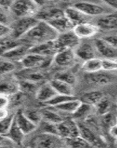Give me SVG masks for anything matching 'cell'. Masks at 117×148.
Listing matches in <instances>:
<instances>
[{
	"mask_svg": "<svg viewBox=\"0 0 117 148\" xmlns=\"http://www.w3.org/2000/svg\"><path fill=\"white\" fill-rule=\"evenodd\" d=\"M58 36V33L49 24L39 20L36 25L24 37L23 39L33 45H37L56 40Z\"/></svg>",
	"mask_w": 117,
	"mask_h": 148,
	"instance_id": "6da1fadb",
	"label": "cell"
},
{
	"mask_svg": "<svg viewBox=\"0 0 117 148\" xmlns=\"http://www.w3.org/2000/svg\"><path fill=\"white\" fill-rule=\"evenodd\" d=\"M32 148H66L65 139L56 135L43 133L38 135L31 141Z\"/></svg>",
	"mask_w": 117,
	"mask_h": 148,
	"instance_id": "7a4b0ae2",
	"label": "cell"
},
{
	"mask_svg": "<svg viewBox=\"0 0 117 148\" xmlns=\"http://www.w3.org/2000/svg\"><path fill=\"white\" fill-rule=\"evenodd\" d=\"M39 4L35 1L18 0L13 2L11 11L19 18L34 17L39 13Z\"/></svg>",
	"mask_w": 117,
	"mask_h": 148,
	"instance_id": "3957f363",
	"label": "cell"
},
{
	"mask_svg": "<svg viewBox=\"0 0 117 148\" xmlns=\"http://www.w3.org/2000/svg\"><path fill=\"white\" fill-rule=\"evenodd\" d=\"M39 20L36 17H24L19 18L12 27L13 38L22 39L36 25Z\"/></svg>",
	"mask_w": 117,
	"mask_h": 148,
	"instance_id": "277c9868",
	"label": "cell"
},
{
	"mask_svg": "<svg viewBox=\"0 0 117 148\" xmlns=\"http://www.w3.org/2000/svg\"><path fill=\"white\" fill-rule=\"evenodd\" d=\"M74 7L80 10L82 13L89 17L97 16H102L108 14L112 13V12H109L110 10H108V8L106 5L105 7L104 5L91 2H76L74 5Z\"/></svg>",
	"mask_w": 117,
	"mask_h": 148,
	"instance_id": "5b68a950",
	"label": "cell"
},
{
	"mask_svg": "<svg viewBox=\"0 0 117 148\" xmlns=\"http://www.w3.org/2000/svg\"><path fill=\"white\" fill-rule=\"evenodd\" d=\"M58 53L64 50H73L74 51L80 45V39L74 31L59 34L55 40Z\"/></svg>",
	"mask_w": 117,
	"mask_h": 148,
	"instance_id": "8992f818",
	"label": "cell"
},
{
	"mask_svg": "<svg viewBox=\"0 0 117 148\" xmlns=\"http://www.w3.org/2000/svg\"><path fill=\"white\" fill-rule=\"evenodd\" d=\"M52 59V57H45L39 54L29 53L21 61V63L25 69H39L48 66Z\"/></svg>",
	"mask_w": 117,
	"mask_h": 148,
	"instance_id": "52a82bcc",
	"label": "cell"
},
{
	"mask_svg": "<svg viewBox=\"0 0 117 148\" xmlns=\"http://www.w3.org/2000/svg\"><path fill=\"white\" fill-rule=\"evenodd\" d=\"M58 136L64 139L73 138L80 136L78 123L74 119L64 120L63 122L57 125Z\"/></svg>",
	"mask_w": 117,
	"mask_h": 148,
	"instance_id": "ba28073f",
	"label": "cell"
},
{
	"mask_svg": "<svg viewBox=\"0 0 117 148\" xmlns=\"http://www.w3.org/2000/svg\"><path fill=\"white\" fill-rule=\"evenodd\" d=\"M78 125L80 136L89 142L94 147L101 148L106 145V143L104 142L102 138L99 136L95 132L93 131L91 128L80 123H78Z\"/></svg>",
	"mask_w": 117,
	"mask_h": 148,
	"instance_id": "9c48e42d",
	"label": "cell"
},
{
	"mask_svg": "<svg viewBox=\"0 0 117 148\" xmlns=\"http://www.w3.org/2000/svg\"><path fill=\"white\" fill-rule=\"evenodd\" d=\"M30 53L39 54L45 57H55V56L58 53L57 47L55 41L43 43L41 45H33L30 47Z\"/></svg>",
	"mask_w": 117,
	"mask_h": 148,
	"instance_id": "30bf717a",
	"label": "cell"
},
{
	"mask_svg": "<svg viewBox=\"0 0 117 148\" xmlns=\"http://www.w3.org/2000/svg\"><path fill=\"white\" fill-rule=\"evenodd\" d=\"M94 47L97 51L105 59H117V49L109 44L104 39H97L94 42Z\"/></svg>",
	"mask_w": 117,
	"mask_h": 148,
	"instance_id": "8fae6325",
	"label": "cell"
},
{
	"mask_svg": "<svg viewBox=\"0 0 117 148\" xmlns=\"http://www.w3.org/2000/svg\"><path fill=\"white\" fill-rule=\"evenodd\" d=\"M99 27L97 25L85 22L77 25L74 27V33L77 36L79 39H88L95 36L99 32Z\"/></svg>",
	"mask_w": 117,
	"mask_h": 148,
	"instance_id": "7c38bea8",
	"label": "cell"
},
{
	"mask_svg": "<svg viewBox=\"0 0 117 148\" xmlns=\"http://www.w3.org/2000/svg\"><path fill=\"white\" fill-rule=\"evenodd\" d=\"M15 120L18 126L22 130V131L25 136L32 133L38 127V125L29 119L25 116L24 113L22 110H18V112L16 113Z\"/></svg>",
	"mask_w": 117,
	"mask_h": 148,
	"instance_id": "4fadbf2b",
	"label": "cell"
},
{
	"mask_svg": "<svg viewBox=\"0 0 117 148\" xmlns=\"http://www.w3.org/2000/svg\"><path fill=\"white\" fill-rule=\"evenodd\" d=\"M76 54L73 50H64L55 56L54 62L60 67H69L74 63Z\"/></svg>",
	"mask_w": 117,
	"mask_h": 148,
	"instance_id": "5bb4252c",
	"label": "cell"
},
{
	"mask_svg": "<svg viewBox=\"0 0 117 148\" xmlns=\"http://www.w3.org/2000/svg\"><path fill=\"white\" fill-rule=\"evenodd\" d=\"M57 95V92L49 82L44 83L41 85L40 88L37 90L35 96H36V99L38 101L46 104Z\"/></svg>",
	"mask_w": 117,
	"mask_h": 148,
	"instance_id": "9a60e30c",
	"label": "cell"
},
{
	"mask_svg": "<svg viewBox=\"0 0 117 148\" xmlns=\"http://www.w3.org/2000/svg\"><path fill=\"white\" fill-rule=\"evenodd\" d=\"M30 46L23 44L2 55V58L10 61H22L30 53Z\"/></svg>",
	"mask_w": 117,
	"mask_h": 148,
	"instance_id": "2e32d148",
	"label": "cell"
},
{
	"mask_svg": "<svg viewBox=\"0 0 117 148\" xmlns=\"http://www.w3.org/2000/svg\"><path fill=\"white\" fill-rule=\"evenodd\" d=\"M64 12H65L66 16L71 21L74 27L80 24L88 22L89 19V16L84 14L80 10L75 8L74 6L66 8Z\"/></svg>",
	"mask_w": 117,
	"mask_h": 148,
	"instance_id": "e0dca14e",
	"label": "cell"
},
{
	"mask_svg": "<svg viewBox=\"0 0 117 148\" xmlns=\"http://www.w3.org/2000/svg\"><path fill=\"white\" fill-rule=\"evenodd\" d=\"M47 23L49 24L55 30H56V31L59 34L72 31L74 27V25L71 22L69 18L66 16V15L50 22H47Z\"/></svg>",
	"mask_w": 117,
	"mask_h": 148,
	"instance_id": "ac0fdd59",
	"label": "cell"
},
{
	"mask_svg": "<svg viewBox=\"0 0 117 148\" xmlns=\"http://www.w3.org/2000/svg\"><path fill=\"white\" fill-rule=\"evenodd\" d=\"M99 29L103 30H115L117 29V12H112L104 15L97 21V25Z\"/></svg>",
	"mask_w": 117,
	"mask_h": 148,
	"instance_id": "d6986e66",
	"label": "cell"
},
{
	"mask_svg": "<svg viewBox=\"0 0 117 148\" xmlns=\"http://www.w3.org/2000/svg\"><path fill=\"white\" fill-rule=\"evenodd\" d=\"M76 56L84 62L96 58L95 49L89 43H82L74 50Z\"/></svg>",
	"mask_w": 117,
	"mask_h": 148,
	"instance_id": "ffe728a7",
	"label": "cell"
},
{
	"mask_svg": "<svg viewBox=\"0 0 117 148\" xmlns=\"http://www.w3.org/2000/svg\"><path fill=\"white\" fill-rule=\"evenodd\" d=\"M65 16L64 10L58 8H49L44 11L39 12V14L36 16V18L39 20L44 21L46 22H50L55 20L57 18Z\"/></svg>",
	"mask_w": 117,
	"mask_h": 148,
	"instance_id": "44dd1931",
	"label": "cell"
},
{
	"mask_svg": "<svg viewBox=\"0 0 117 148\" xmlns=\"http://www.w3.org/2000/svg\"><path fill=\"white\" fill-rule=\"evenodd\" d=\"M49 83L55 88L56 92H57V94L69 96H74L73 86L71 85V84L56 79H52L49 82Z\"/></svg>",
	"mask_w": 117,
	"mask_h": 148,
	"instance_id": "7402d4cb",
	"label": "cell"
},
{
	"mask_svg": "<svg viewBox=\"0 0 117 148\" xmlns=\"http://www.w3.org/2000/svg\"><path fill=\"white\" fill-rule=\"evenodd\" d=\"M82 70L89 74L94 73L102 71V59L99 58L89 59L84 62L82 65Z\"/></svg>",
	"mask_w": 117,
	"mask_h": 148,
	"instance_id": "603a6c76",
	"label": "cell"
},
{
	"mask_svg": "<svg viewBox=\"0 0 117 148\" xmlns=\"http://www.w3.org/2000/svg\"><path fill=\"white\" fill-rule=\"evenodd\" d=\"M104 97L105 96L101 91H91L83 95L80 101L83 103H85L93 107H95Z\"/></svg>",
	"mask_w": 117,
	"mask_h": 148,
	"instance_id": "cb8c5ba5",
	"label": "cell"
},
{
	"mask_svg": "<svg viewBox=\"0 0 117 148\" xmlns=\"http://www.w3.org/2000/svg\"><path fill=\"white\" fill-rule=\"evenodd\" d=\"M81 104H82V101H80V99H77L76 98L74 99L70 100V101L63 103L60 105H57V106L55 107V108L63 113L73 115L77 111L79 107L80 106Z\"/></svg>",
	"mask_w": 117,
	"mask_h": 148,
	"instance_id": "d4e9b609",
	"label": "cell"
},
{
	"mask_svg": "<svg viewBox=\"0 0 117 148\" xmlns=\"http://www.w3.org/2000/svg\"><path fill=\"white\" fill-rule=\"evenodd\" d=\"M89 79L91 83L99 86L108 85L112 81V79L109 75L102 71L89 74Z\"/></svg>",
	"mask_w": 117,
	"mask_h": 148,
	"instance_id": "484cf974",
	"label": "cell"
},
{
	"mask_svg": "<svg viewBox=\"0 0 117 148\" xmlns=\"http://www.w3.org/2000/svg\"><path fill=\"white\" fill-rule=\"evenodd\" d=\"M5 136L8 137L14 143L17 144V145H21L23 142L24 138L25 136V135L24 134L22 130L19 128V127L16 122V120H14V122L12 125L11 128L7 133V134Z\"/></svg>",
	"mask_w": 117,
	"mask_h": 148,
	"instance_id": "4316f807",
	"label": "cell"
},
{
	"mask_svg": "<svg viewBox=\"0 0 117 148\" xmlns=\"http://www.w3.org/2000/svg\"><path fill=\"white\" fill-rule=\"evenodd\" d=\"M41 113L43 121H47V122L52 123L54 125H58L64 121L63 117L60 114L50 109L42 110Z\"/></svg>",
	"mask_w": 117,
	"mask_h": 148,
	"instance_id": "83f0119b",
	"label": "cell"
},
{
	"mask_svg": "<svg viewBox=\"0 0 117 148\" xmlns=\"http://www.w3.org/2000/svg\"><path fill=\"white\" fill-rule=\"evenodd\" d=\"M20 89L19 83L16 82L13 80H6L1 83V94L5 96H10V95L16 94Z\"/></svg>",
	"mask_w": 117,
	"mask_h": 148,
	"instance_id": "f1b7e54d",
	"label": "cell"
},
{
	"mask_svg": "<svg viewBox=\"0 0 117 148\" xmlns=\"http://www.w3.org/2000/svg\"><path fill=\"white\" fill-rule=\"evenodd\" d=\"M65 141L67 148H95L80 136L66 138Z\"/></svg>",
	"mask_w": 117,
	"mask_h": 148,
	"instance_id": "f546056e",
	"label": "cell"
},
{
	"mask_svg": "<svg viewBox=\"0 0 117 148\" xmlns=\"http://www.w3.org/2000/svg\"><path fill=\"white\" fill-rule=\"evenodd\" d=\"M29 71L24 73L22 75L23 80L30 81L32 82L39 83L40 82H43L45 79V74L39 69H27Z\"/></svg>",
	"mask_w": 117,
	"mask_h": 148,
	"instance_id": "4dcf8cb0",
	"label": "cell"
},
{
	"mask_svg": "<svg viewBox=\"0 0 117 148\" xmlns=\"http://www.w3.org/2000/svg\"><path fill=\"white\" fill-rule=\"evenodd\" d=\"M23 44H24V42H22V39H16L14 38L11 39L9 38L1 39V54L2 55Z\"/></svg>",
	"mask_w": 117,
	"mask_h": 148,
	"instance_id": "1f68e13d",
	"label": "cell"
},
{
	"mask_svg": "<svg viewBox=\"0 0 117 148\" xmlns=\"http://www.w3.org/2000/svg\"><path fill=\"white\" fill-rule=\"evenodd\" d=\"M94 110H95V107H93L91 105L82 102L80 106L79 107L77 111L73 114L74 118L76 119H82L90 116V114L93 112Z\"/></svg>",
	"mask_w": 117,
	"mask_h": 148,
	"instance_id": "d6a6232c",
	"label": "cell"
},
{
	"mask_svg": "<svg viewBox=\"0 0 117 148\" xmlns=\"http://www.w3.org/2000/svg\"><path fill=\"white\" fill-rule=\"evenodd\" d=\"M111 108V102L108 98L105 97L95 106V111L100 116H103L110 113Z\"/></svg>",
	"mask_w": 117,
	"mask_h": 148,
	"instance_id": "836d02e7",
	"label": "cell"
},
{
	"mask_svg": "<svg viewBox=\"0 0 117 148\" xmlns=\"http://www.w3.org/2000/svg\"><path fill=\"white\" fill-rule=\"evenodd\" d=\"M14 120H15V114L9 115L7 117L1 120V125H0L1 136H5L7 134L14 124Z\"/></svg>",
	"mask_w": 117,
	"mask_h": 148,
	"instance_id": "e575fe53",
	"label": "cell"
},
{
	"mask_svg": "<svg viewBox=\"0 0 117 148\" xmlns=\"http://www.w3.org/2000/svg\"><path fill=\"white\" fill-rule=\"evenodd\" d=\"M54 79H59L63 82L68 83L73 86L76 82L75 76L70 71H61V72L57 73L55 76Z\"/></svg>",
	"mask_w": 117,
	"mask_h": 148,
	"instance_id": "d590c367",
	"label": "cell"
},
{
	"mask_svg": "<svg viewBox=\"0 0 117 148\" xmlns=\"http://www.w3.org/2000/svg\"><path fill=\"white\" fill-rule=\"evenodd\" d=\"M74 99H76V97H74V96H69L57 94L52 99H51L50 101H49L48 102L46 103V104L48 105V106L54 107L55 108V107L57 106V105H60V104H63V103L66 102V101H70V100Z\"/></svg>",
	"mask_w": 117,
	"mask_h": 148,
	"instance_id": "8d00e7d4",
	"label": "cell"
},
{
	"mask_svg": "<svg viewBox=\"0 0 117 148\" xmlns=\"http://www.w3.org/2000/svg\"><path fill=\"white\" fill-rule=\"evenodd\" d=\"M16 65L13 62L7 59L1 60V75H7L16 70Z\"/></svg>",
	"mask_w": 117,
	"mask_h": 148,
	"instance_id": "74e56055",
	"label": "cell"
},
{
	"mask_svg": "<svg viewBox=\"0 0 117 148\" xmlns=\"http://www.w3.org/2000/svg\"><path fill=\"white\" fill-rule=\"evenodd\" d=\"M25 116H27V118L30 120L32 121L33 123H35V125L39 126L40 125L41 121H43V119H42L41 113L39 112L37 110H28L26 111V112H24Z\"/></svg>",
	"mask_w": 117,
	"mask_h": 148,
	"instance_id": "f35d334b",
	"label": "cell"
},
{
	"mask_svg": "<svg viewBox=\"0 0 117 148\" xmlns=\"http://www.w3.org/2000/svg\"><path fill=\"white\" fill-rule=\"evenodd\" d=\"M116 59H102V71H117V63Z\"/></svg>",
	"mask_w": 117,
	"mask_h": 148,
	"instance_id": "ab89813d",
	"label": "cell"
},
{
	"mask_svg": "<svg viewBox=\"0 0 117 148\" xmlns=\"http://www.w3.org/2000/svg\"><path fill=\"white\" fill-rule=\"evenodd\" d=\"M116 121L117 118H115L114 115L112 113H110V112L102 116V125L106 127H107L108 130L114 124H116Z\"/></svg>",
	"mask_w": 117,
	"mask_h": 148,
	"instance_id": "60d3db41",
	"label": "cell"
},
{
	"mask_svg": "<svg viewBox=\"0 0 117 148\" xmlns=\"http://www.w3.org/2000/svg\"><path fill=\"white\" fill-rule=\"evenodd\" d=\"M37 83L32 82L30 81H26V80H22L20 83H19V88L20 89L23 90L24 91L26 92H32L35 90L37 88Z\"/></svg>",
	"mask_w": 117,
	"mask_h": 148,
	"instance_id": "b9f144b4",
	"label": "cell"
},
{
	"mask_svg": "<svg viewBox=\"0 0 117 148\" xmlns=\"http://www.w3.org/2000/svg\"><path fill=\"white\" fill-rule=\"evenodd\" d=\"M13 34V30L12 27L6 25H2L1 24L0 25V36H1V39L9 38V36L12 35Z\"/></svg>",
	"mask_w": 117,
	"mask_h": 148,
	"instance_id": "7bdbcfd3",
	"label": "cell"
},
{
	"mask_svg": "<svg viewBox=\"0 0 117 148\" xmlns=\"http://www.w3.org/2000/svg\"><path fill=\"white\" fill-rule=\"evenodd\" d=\"M103 4L112 11L117 12V0H107L104 1Z\"/></svg>",
	"mask_w": 117,
	"mask_h": 148,
	"instance_id": "ee69618b",
	"label": "cell"
},
{
	"mask_svg": "<svg viewBox=\"0 0 117 148\" xmlns=\"http://www.w3.org/2000/svg\"><path fill=\"white\" fill-rule=\"evenodd\" d=\"M106 41H107L109 44H110L113 47L117 49V35H109L103 38Z\"/></svg>",
	"mask_w": 117,
	"mask_h": 148,
	"instance_id": "f6af8a7d",
	"label": "cell"
},
{
	"mask_svg": "<svg viewBox=\"0 0 117 148\" xmlns=\"http://www.w3.org/2000/svg\"><path fill=\"white\" fill-rule=\"evenodd\" d=\"M9 104L8 96L1 94L0 96V107L1 108H6Z\"/></svg>",
	"mask_w": 117,
	"mask_h": 148,
	"instance_id": "bcb514c9",
	"label": "cell"
},
{
	"mask_svg": "<svg viewBox=\"0 0 117 148\" xmlns=\"http://www.w3.org/2000/svg\"><path fill=\"white\" fill-rule=\"evenodd\" d=\"M109 134L113 138L117 140V121L116 122V124H114L110 128V130H108Z\"/></svg>",
	"mask_w": 117,
	"mask_h": 148,
	"instance_id": "7dc6e473",
	"label": "cell"
},
{
	"mask_svg": "<svg viewBox=\"0 0 117 148\" xmlns=\"http://www.w3.org/2000/svg\"><path fill=\"white\" fill-rule=\"evenodd\" d=\"M9 116L8 111L6 108H1V113H0V120H2Z\"/></svg>",
	"mask_w": 117,
	"mask_h": 148,
	"instance_id": "c3c4849f",
	"label": "cell"
},
{
	"mask_svg": "<svg viewBox=\"0 0 117 148\" xmlns=\"http://www.w3.org/2000/svg\"><path fill=\"white\" fill-rule=\"evenodd\" d=\"M1 148H14V147L12 146V145H1Z\"/></svg>",
	"mask_w": 117,
	"mask_h": 148,
	"instance_id": "681fc988",
	"label": "cell"
},
{
	"mask_svg": "<svg viewBox=\"0 0 117 148\" xmlns=\"http://www.w3.org/2000/svg\"><path fill=\"white\" fill-rule=\"evenodd\" d=\"M116 63H117V59H116Z\"/></svg>",
	"mask_w": 117,
	"mask_h": 148,
	"instance_id": "f907efd6",
	"label": "cell"
}]
</instances>
